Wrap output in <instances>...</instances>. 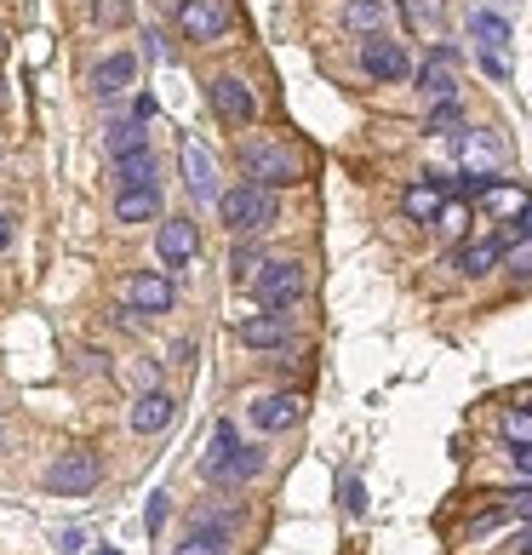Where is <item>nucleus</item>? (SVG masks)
Listing matches in <instances>:
<instances>
[{
    "label": "nucleus",
    "mask_w": 532,
    "mask_h": 555,
    "mask_svg": "<svg viewBox=\"0 0 532 555\" xmlns=\"http://www.w3.org/2000/svg\"><path fill=\"white\" fill-rule=\"evenodd\" d=\"M241 172L263 183V190H293V183H303V155L281 138H252L241 150Z\"/></svg>",
    "instance_id": "obj_1"
},
{
    "label": "nucleus",
    "mask_w": 532,
    "mask_h": 555,
    "mask_svg": "<svg viewBox=\"0 0 532 555\" xmlns=\"http://www.w3.org/2000/svg\"><path fill=\"white\" fill-rule=\"evenodd\" d=\"M218 218H223V230H235V235H258L281 218V201H275V190H263V183L247 178V183H235V190L218 195Z\"/></svg>",
    "instance_id": "obj_2"
},
{
    "label": "nucleus",
    "mask_w": 532,
    "mask_h": 555,
    "mask_svg": "<svg viewBox=\"0 0 532 555\" xmlns=\"http://www.w3.org/2000/svg\"><path fill=\"white\" fill-rule=\"evenodd\" d=\"M200 469H207V481L235 487V481H252L258 469H263V452H258V447H241L235 424H218V429H212L207 459H200Z\"/></svg>",
    "instance_id": "obj_3"
},
{
    "label": "nucleus",
    "mask_w": 532,
    "mask_h": 555,
    "mask_svg": "<svg viewBox=\"0 0 532 555\" xmlns=\"http://www.w3.org/2000/svg\"><path fill=\"white\" fill-rule=\"evenodd\" d=\"M303 293H310V275H303L298 258H275V263H258V270H252V298H258V310L286 315L293 304H303Z\"/></svg>",
    "instance_id": "obj_4"
},
{
    "label": "nucleus",
    "mask_w": 532,
    "mask_h": 555,
    "mask_svg": "<svg viewBox=\"0 0 532 555\" xmlns=\"http://www.w3.org/2000/svg\"><path fill=\"white\" fill-rule=\"evenodd\" d=\"M104 481V464H98V452H57V459L47 464V476H40V487L52 492V499H87V492Z\"/></svg>",
    "instance_id": "obj_5"
},
{
    "label": "nucleus",
    "mask_w": 532,
    "mask_h": 555,
    "mask_svg": "<svg viewBox=\"0 0 532 555\" xmlns=\"http://www.w3.org/2000/svg\"><path fill=\"white\" fill-rule=\"evenodd\" d=\"M230 29H235V7H230V0H183V7H178V35L195 40V47L223 40Z\"/></svg>",
    "instance_id": "obj_6"
},
{
    "label": "nucleus",
    "mask_w": 532,
    "mask_h": 555,
    "mask_svg": "<svg viewBox=\"0 0 532 555\" xmlns=\"http://www.w3.org/2000/svg\"><path fill=\"white\" fill-rule=\"evenodd\" d=\"M361 69L373 75L378 87H395V80L413 75V57H406V47L390 40V35H366L361 40Z\"/></svg>",
    "instance_id": "obj_7"
},
{
    "label": "nucleus",
    "mask_w": 532,
    "mask_h": 555,
    "mask_svg": "<svg viewBox=\"0 0 532 555\" xmlns=\"http://www.w3.org/2000/svg\"><path fill=\"white\" fill-rule=\"evenodd\" d=\"M458 160H464V172L498 178V167H504V138H498L493 127H464V132H458Z\"/></svg>",
    "instance_id": "obj_8"
},
{
    "label": "nucleus",
    "mask_w": 532,
    "mask_h": 555,
    "mask_svg": "<svg viewBox=\"0 0 532 555\" xmlns=\"http://www.w3.org/2000/svg\"><path fill=\"white\" fill-rule=\"evenodd\" d=\"M132 87H138V57L132 52H109V57H98V64L87 69V92L92 98H120Z\"/></svg>",
    "instance_id": "obj_9"
},
{
    "label": "nucleus",
    "mask_w": 532,
    "mask_h": 555,
    "mask_svg": "<svg viewBox=\"0 0 532 555\" xmlns=\"http://www.w3.org/2000/svg\"><path fill=\"white\" fill-rule=\"evenodd\" d=\"M207 98H212L218 120H230V127H252V115H258V98L247 92V80H235V75H212Z\"/></svg>",
    "instance_id": "obj_10"
},
{
    "label": "nucleus",
    "mask_w": 532,
    "mask_h": 555,
    "mask_svg": "<svg viewBox=\"0 0 532 555\" xmlns=\"http://www.w3.org/2000/svg\"><path fill=\"white\" fill-rule=\"evenodd\" d=\"M127 304H132V315H167L178 304V286L160 270H143V275L127 281Z\"/></svg>",
    "instance_id": "obj_11"
},
{
    "label": "nucleus",
    "mask_w": 532,
    "mask_h": 555,
    "mask_svg": "<svg viewBox=\"0 0 532 555\" xmlns=\"http://www.w3.org/2000/svg\"><path fill=\"white\" fill-rule=\"evenodd\" d=\"M247 418L263 429V436H281V429L303 424V396H293V389H281V396H258L247 406Z\"/></svg>",
    "instance_id": "obj_12"
},
{
    "label": "nucleus",
    "mask_w": 532,
    "mask_h": 555,
    "mask_svg": "<svg viewBox=\"0 0 532 555\" xmlns=\"http://www.w3.org/2000/svg\"><path fill=\"white\" fill-rule=\"evenodd\" d=\"M418 92L429 98V104L458 92V47H429L424 69H418Z\"/></svg>",
    "instance_id": "obj_13"
},
{
    "label": "nucleus",
    "mask_w": 532,
    "mask_h": 555,
    "mask_svg": "<svg viewBox=\"0 0 532 555\" xmlns=\"http://www.w3.org/2000/svg\"><path fill=\"white\" fill-rule=\"evenodd\" d=\"M183 172H190V195L207 201V207H218V160L207 155V143L200 138H183Z\"/></svg>",
    "instance_id": "obj_14"
},
{
    "label": "nucleus",
    "mask_w": 532,
    "mask_h": 555,
    "mask_svg": "<svg viewBox=\"0 0 532 555\" xmlns=\"http://www.w3.org/2000/svg\"><path fill=\"white\" fill-rule=\"evenodd\" d=\"M172 418H178V401L167 396V389H143V396L132 401V413H127L132 436H160Z\"/></svg>",
    "instance_id": "obj_15"
},
{
    "label": "nucleus",
    "mask_w": 532,
    "mask_h": 555,
    "mask_svg": "<svg viewBox=\"0 0 532 555\" xmlns=\"http://www.w3.org/2000/svg\"><path fill=\"white\" fill-rule=\"evenodd\" d=\"M155 253L167 270H183V263H195L200 253V235H195V223L190 218H172V223H160V235H155Z\"/></svg>",
    "instance_id": "obj_16"
},
{
    "label": "nucleus",
    "mask_w": 532,
    "mask_h": 555,
    "mask_svg": "<svg viewBox=\"0 0 532 555\" xmlns=\"http://www.w3.org/2000/svg\"><path fill=\"white\" fill-rule=\"evenodd\" d=\"M178 555H230V521L200 516V521L190 527V539L178 544Z\"/></svg>",
    "instance_id": "obj_17"
},
{
    "label": "nucleus",
    "mask_w": 532,
    "mask_h": 555,
    "mask_svg": "<svg viewBox=\"0 0 532 555\" xmlns=\"http://www.w3.org/2000/svg\"><path fill=\"white\" fill-rule=\"evenodd\" d=\"M235 338L247 344V349H281V344H286V315H275V310L247 315V321L235 326Z\"/></svg>",
    "instance_id": "obj_18"
},
{
    "label": "nucleus",
    "mask_w": 532,
    "mask_h": 555,
    "mask_svg": "<svg viewBox=\"0 0 532 555\" xmlns=\"http://www.w3.org/2000/svg\"><path fill=\"white\" fill-rule=\"evenodd\" d=\"M115 183H120V190H155V183H160V160H155L150 150L120 155V160H115Z\"/></svg>",
    "instance_id": "obj_19"
},
{
    "label": "nucleus",
    "mask_w": 532,
    "mask_h": 555,
    "mask_svg": "<svg viewBox=\"0 0 532 555\" xmlns=\"http://www.w3.org/2000/svg\"><path fill=\"white\" fill-rule=\"evenodd\" d=\"M498 263H504V241L493 235V241H469L464 253L453 258V270H458V275H469V281H476V275H493Z\"/></svg>",
    "instance_id": "obj_20"
},
{
    "label": "nucleus",
    "mask_w": 532,
    "mask_h": 555,
    "mask_svg": "<svg viewBox=\"0 0 532 555\" xmlns=\"http://www.w3.org/2000/svg\"><path fill=\"white\" fill-rule=\"evenodd\" d=\"M160 218V190H120L115 195V223H155Z\"/></svg>",
    "instance_id": "obj_21"
},
{
    "label": "nucleus",
    "mask_w": 532,
    "mask_h": 555,
    "mask_svg": "<svg viewBox=\"0 0 532 555\" xmlns=\"http://www.w3.org/2000/svg\"><path fill=\"white\" fill-rule=\"evenodd\" d=\"M343 24H350L355 35H384V24H390V0H350V7H343Z\"/></svg>",
    "instance_id": "obj_22"
},
{
    "label": "nucleus",
    "mask_w": 532,
    "mask_h": 555,
    "mask_svg": "<svg viewBox=\"0 0 532 555\" xmlns=\"http://www.w3.org/2000/svg\"><path fill=\"white\" fill-rule=\"evenodd\" d=\"M401 207H406V218H413V223H436L446 201H441V190H436V183H413V190L401 195Z\"/></svg>",
    "instance_id": "obj_23"
},
{
    "label": "nucleus",
    "mask_w": 532,
    "mask_h": 555,
    "mask_svg": "<svg viewBox=\"0 0 532 555\" xmlns=\"http://www.w3.org/2000/svg\"><path fill=\"white\" fill-rule=\"evenodd\" d=\"M104 150H109V160L132 155V150H150V132H143V120H115V127L104 132Z\"/></svg>",
    "instance_id": "obj_24"
},
{
    "label": "nucleus",
    "mask_w": 532,
    "mask_h": 555,
    "mask_svg": "<svg viewBox=\"0 0 532 555\" xmlns=\"http://www.w3.org/2000/svg\"><path fill=\"white\" fill-rule=\"evenodd\" d=\"M469 35H476V47H493V52H504L509 47V24H504V17L498 12H469Z\"/></svg>",
    "instance_id": "obj_25"
},
{
    "label": "nucleus",
    "mask_w": 532,
    "mask_h": 555,
    "mask_svg": "<svg viewBox=\"0 0 532 555\" xmlns=\"http://www.w3.org/2000/svg\"><path fill=\"white\" fill-rule=\"evenodd\" d=\"M458 120H464V104H458V92H453V98H436V104H429V120H424V127L436 132V138H453Z\"/></svg>",
    "instance_id": "obj_26"
},
{
    "label": "nucleus",
    "mask_w": 532,
    "mask_h": 555,
    "mask_svg": "<svg viewBox=\"0 0 532 555\" xmlns=\"http://www.w3.org/2000/svg\"><path fill=\"white\" fill-rule=\"evenodd\" d=\"M498 429H504L509 447H532V413H527V406H509V413L498 418Z\"/></svg>",
    "instance_id": "obj_27"
},
{
    "label": "nucleus",
    "mask_w": 532,
    "mask_h": 555,
    "mask_svg": "<svg viewBox=\"0 0 532 555\" xmlns=\"http://www.w3.org/2000/svg\"><path fill=\"white\" fill-rule=\"evenodd\" d=\"M498 270L509 281H532V241H516V246H504V263Z\"/></svg>",
    "instance_id": "obj_28"
},
{
    "label": "nucleus",
    "mask_w": 532,
    "mask_h": 555,
    "mask_svg": "<svg viewBox=\"0 0 532 555\" xmlns=\"http://www.w3.org/2000/svg\"><path fill=\"white\" fill-rule=\"evenodd\" d=\"M493 499H498L504 516H521V521H532V481H527V487H504V492H493Z\"/></svg>",
    "instance_id": "obj_29"
},
{
    "label": "nucleus",
    "mask_w": 532,
    "mask_h": 555,
    "mask_svg": "<svg viewBox=\"0 0 532 555\" xmlns=\"http://www.w3.org/2000/svg\"><path fill=\"white\" fill-rule=\"evenodd\" d=\"M132 17V0H92V24L98 29H115V24H127Z\"/></svg>",
    "instance_id": "obj_30"
},
{
    "label": "nucleus",
    "mask_w": 532,
    "mask_h": 555,
    "mask_svg": "<svg viewBox=\"0 0 532 555\" xmlns=\"http://www.w3.org/2000/svg\"><path fill=\"white\" fill-rule=\"evenodd\" d=\"M436 230H441L446 241H464V230H469V207H464V201H453V207H441Z\"/></svg>",
    "instance_id": "obj_31"
},
{
    "label": "nucleus",
    "mask_w": 532,
    "mask_h": 555,
    "mask_svg": "<svg viewBox=\"0 0 532 555\" xmlns=\"http://www.w3.org/2000/svg\"><path fill=\"white\" fill-rule=\"evenodd\" d=\"M486 207L504 212V218H516V212L527 207V195H521V190H504V183H493V190H486Z\"/></svg>",
    "instance_id": "obj_32"
},
{
    "label": "nucleus",
    "mask_w": 532,
    "mask_h": 555,
    "mask_svg": "<svg viewBox=\"0 0 532 555\" xmlns=\"http://www.w3.org/2000/svg\"><path fill=\"white\" fill-rule=\"evenodd\" d=\"M338 499H343V509H350V516H366V487H361L355 476L338 481Z\"/></svg>",
    "instance_id": "obj_33"
},
{
    "label": "nucleus",
    "mask_w": 532,
    "mask_h": 555,
    "mask_svg": "<svg viewBox=\"0 0 532 555\" xmlns=\"http://www.w3.org/2000/svg\"><path fill=\"white\" fill-rule=\"evenodd\" d=\"M504 246H516V241H532V201H527V207L516 212V218H509V230L498 235Z\"/></svg>",
    "instance_id": "obj_34"
},
{
    "label": "nucleus",
    "mask_w": 532,
    "mask_h": 555,
    "mask_svg": "<svg viewBox=\"0 0 532 555\" xmlns=\"http://www.w3.org/2000/svg\"><path fill=\"white\" fill-rule=\"evenodd\" d=\"M252 270H258V246L247 241V246H235V270H230V275H235V281H252Z\"/></svg>",
    "instance_id": "obj_35"
},
{
    "label": "nucleus",
    "mask_w": 532,
    "mask_h": 555,
    "mask_svg": "<svg viewBox=\"0 0 532 555\" xmlns=\"http://www.w3.org/2000/svg\"><path fill=\"white\" fill-rule=\"evenodd\" d=\"M481 69L493 75V80H509V52H493V47H481Z\"/></svg>",
    "instance_id": "obj_36"
},
{
    "label": "nucleus",
    "mask_w": 532,
    "mask_h": 555,
    "mask_svg": "<svg viewBox=\"0 0 532 555\" xmlns=\"http://www.w3.org/2000/svg\"><path fill=\"white\" fill-rule=\"evenodd\" d=\"M143 521H150V532L167 527V492H155V499H150V516H143Z\"/></svg>",
    "instance_id": "obj_37"
},
{
    "label": "nucleus",
    "mask_w": 532,
    "mask_h": 555,
    "mask_svg": "<svg viewBox=\"0 0 532 555\" xmlns=\"http://www.w3.org/2000/svg\"><path fill=\"white\" fill-rule=\"evenodd\" d=\"M509 464H516V469H521V476L532 481V447H509Z\"/></svg>",
    "instance_id": "obj_38"
},
{
    "label": "nucleus",
    "mask_w": 532,
    "mask_h": 555,
    "mask_svg": "<svg viewBox=\"0 0 532 555\" xmlns=\"http://www.w3.org/2000/svg\"><path fill=\"white\" fill-rule=\"evenodd\" d=\"M80 544H87V539H80V532L69 527V532H64V544H57V550H64V555H80Z\"/></svg>",
    "instance_id": "obj_39"
},
{
    "label": "nucleus",
    "mask_w": 532,
    "mask_h": 555,
    "mask_svg": "<svg viewBox=\"0 0 532 555\" xmlns=\"http://www.w3.org/2000/svg\"><path fill=\"white\" fill-rule=\"evenodd\" d=\"M7 246H12V218L0 212V253H7Z\"/></svg>",
    "instance_id": "obj_40"
},
{
    "label": "nucleus",
    "mask_w": 532,
    "mask_h": 555,
    "mask_svg": "<svg viewBox=\"0 0 532 555\" xmlns=\"http://www.w3.org/2000/svg\"><path fill=\"white\" fill-rule=\"evenodd\" d=\"M516 555H532V521H527V532L516 539Z\"/></svg>",
    "instance_id": "obj_41"
},
{
    "label": "nucleus",
    "mask_w": 532,
    "mask_h": 555,
    "mask_svg": "<svg viewBox=\"0 0 532 555\" xmlns=\"http://www.w3.org/2000/svg\"><path fill=\"white\" fill-rule=\"evenodd\" d=\"M0 109H7V87H0Z\"/></svg>",
    "instance_id": "obj_42"
},
{
    "label": "nucleus",
    "mask_w": 532,
    "mask_h": 555,
    "mask_svg": "<svg viewBox=\"0 0 532 555\" xmlns=\"http://www.w3.org/2000/svg\"><path fill=\"white\" fill-rule=\"evenodd\" d=\"M521 406H527V413H532V396H527V401H521Z\"/></svg>",
    "instance_id": "obj_43"
},
{
    "label": "nucleus",
    "mask_w": 532,
    "mask_h": 555,
    "mask_svg": "<svg viewBox=\"0 0 532 555\" xmlns=\"http://www.w3.org/2000/svg\"><path fill=\"white\" fill-rule=\"evenodd\" d=\"M0 52H7V35H0Z\"/></svg>",
    "instance_id": "obj_44"
},
{
    "label": "nucleus",
    "mask_w": 532,
    "mask_h": 555,
    "mask_svg": "<svg viewBox=\"0 0 532 555\" xmlns=\"http://www.w3.org/2000/svg\"><path fill=\"white\" fill-rule=\"evenodd\" d=\"M104 555H120V550H104Z\"/></svg>",
    "instance_id": "obj_45"
}]
</instances>
